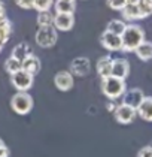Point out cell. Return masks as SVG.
<instances>
[{
	"label": "cell",
	"instance_id": "6da1fadb",
	"mask_svg": "<svg viewBox=\"0 0 152 157\" xmlns=\"http://www.w3.org/2000/svg\"><path fill=\"white\" fill-rule=\"evenodd\" d=\"M121 37H122V51L134 52L136 48L145 40V30L137 24H127Z\"/></svg>",
	"mask_w": 152,
	"mask_h": 157
},
{
	"label": "cell",
	"instance_id": "7a4b0ae2",
	"mask_svg": "<svg viewBox=\"0 0 152 157\" xmlns=\"http://www.w3.org/2000/svg\"><path fill=\"white\" fill-rule=\"evenodd\" d=\"M102 91L109 100H117L118 97H122L127 91V85L124 79H119L115 76H107L102 79Z\"/></svg>",
	"mask_w": 152,
	"mask_h": 157
},
{
	"label": "cell",
	"instance_id": "3957f363",
	"mask_svg": "<svg viewBox=\"0 0 152 157\" xmlns=\"http://www.w3.org/2000/svg\"><path fill=\"white\" fill-rule=\"evenodd\" d=\"M11 106L18 115H25L33 108V97L27 91H18L17 94L12 96Z\"/></svg>",
	"mask_w": 152,
	"mask_h": 157
},
{
	"label": "cell",
	"instance_id": "277c9868",
	"mask_svg": "<svg viewBox=\"0 0 152 157\" xmlns=\"http://www.w3.org/2000/svg\"><path fill=\"white\" fill-rule=\"evenodd\" d=\"M58 39L57 35V29L54 25H48V27H39V30L36 32V44L42 48H51L55 45Z\"/></svg>",
	"mask_w": 152,
	"mask_h": 157
},
{
	"label": "cell",
	"instance_id": "5b68a950",
	"mask_svg": "<svg viewBox=\"0 0 152 157\" xmlns=\"http://www.w3.org/2000/svg\"><path fill=\"white\" fill-rule=\"evenodd\" d=\"M33 81H35V75L25 72L24 69L11 75V82L18 91H28L33 87Z\"/></svg>",
	"mask_w": 152,
	"mask_h": 157
},
{
	"label": "cell",
	"instance_id": "8992f818",
	"mask_svg": "<svg viewBox=\"0 0 152 157\" xmlns=\"http://www.w3.org/2000/svg\"><path fill=\"white\" fill-rule=\"evenodd\" d=\"M113 114H115V118H117L118 123H121V124H130L131 121L136 118L137 109L131 108V106L125 105V103H121V105L117 106Z\"/></svg>",
	"mask_w": 152,
	"mask_h": 157
},
{
	"label": "cell",
	"instance_id": "52a82bcc",
	"mask_svg": "<svg viewBox=\"0 0 152 157\" xmlns=\"http://www.w3.org/2000/svg\"><path fill=\"white\" fill-rule=\"evenodd\" d=\"M100 42L103 48H106L107 51H122V37L107 30H105V33L100 36Z\"/></svg>",
	"mask_w": 152,
	"mask_h": 157
},
{
	"label": "cell",
	"instance_id": "ba28073f",
	"mask_svg": "<svg viewBox=\"0 0 152 157\" xmlns=\"http://www.w3.org/2000/svg\"><path fill=\"white\" fill-rule=\"evenodd\" d=\"M145 99V93L142 91L140 88H131V90H127L122 96V103L128 105L131 108L137 109L140 106V103Z\"/></svg>",
	"mask_w": 152,
	"mask_h": 157
},
{
	"label": "cell",
	"instance_id": "9c48e42d",
	"mask_svg": "<svg viewBox=\"0 0 152 157\" xmlns=\"http://www.w3.org/2000/svg\"><path fill=\"white\" fill-rule=\"evenodd\" d=\"M75 25V17L73 13H55L54 17V27L57 32H69Z\"/></svg>",
	"mask_w": 152,
	"mask_h": 157
},
{
	"label": "cell",
	"instance_id": "30bf717a",
	"mask_svg": "<svg viewBox=\"0 0 152 157\" xmlns=\"http://www.w3.org/2000/svg\"><path fill=\"white\" fill-rule=\"evenodd\" d=\"M130 73V63L125 59H115L112 61V75L110 76H115L119 79H124L128 76Z\"/></svg>",
	"mask_w": 152,
	"mask_h": 157
},
{
	"label": "cell",
	"instance_id": "8fae6325",
	"mask_svg": "<svg viewBox=\"0 0 152 157\" xmlns=\"http://www.w3.org/2000/svg\"><path fill=\"white\" fill-rule=\"evenodd\" d=\"M91 69V63L87 57H76L75 60L70 63V71L72 75H78V76H83L88 75Z\"/></svg>",
	"mask_w": 152,
	"mask_h": 157
},
{
	"label": "cell",
	"instance_id": "7c38bea8",
	"mask_svg": "<svg viewBox=\"0 0 152 157\" xmlns=\"http://www.w3.org/2000/svg\"><path fill=\"white\" fill-rule=\"evenodd\" d=\"M54 84L61 91H69L73 87V75L67 71H61L54 76Z\"/></svg>",
	"mask_w": 152,
	"mask_h": 157
},
{
	"label": "cell",
	"instance_id": "4fadbf2b",
	"mask_svg": "<svg viewBox=\"0 0 152 157\" xmlns=\"http://www.w3.org/2000/svg\"><path fill=\"white\" fill-rule=\"evenodd\" d=\"M121 12H122L124 20H127V21H137V20H143V15H142L137 3H127V5H125V8H124Z\"/></svg>",
	"mask_w": 152,
	"mask_h": 157
},
{
	"label": "cell",
	"instance_id": "5bb4252c",
	"mask_svg": "<svg viewBox=\"0 0 152 157\" xmlns=\"http://www.w3.org/2000/svg\"><path fill=\"white\" fill-rule=\"evenodd\" d=\"M137 115L142 120L152 123V96H145L140 106L137 108Z\"/></svg>",
	"mask_w": 152,
	"mask_h": 157
},
{
	"label": "cell",
	"instance_id": "9a60e30c",
	"mask_svg": "<svg viewBox=\"0 0 152 157\" xmlns=\"http://www.w3.org/2000/svg\"><path fill=\"white\" fill-rule=\"evenodd\" d=\"M112 61L113 60L109 56H105L97 61V73L100 75L102 79H105V78L112 75Z\"/></svg>",
	"mask_w": 152,
	"mask_h": 157
},
{
	"label": "cell",
	"instance_id": "2e32d148",
	"mask_svg": "<svg viewBox=\"0 0 152 157\" xmlns=\"http://www.w3.org/2000/svg\"><path fill=\"white\" fill-rule=\"evenodd\" d=\"M30 54H33V51L30 48V45L27 44V42H21V44H18L15 48L12 49V54L11 57L13 59H17V60H20L23 63V60H25Z\"/></svg>",
	"mask_w": 152,
	"mask_h": 157
},
{
	"label": "cell",
	"instance_id": "e0dca14e",
	"mask_svg": "<svg viewBox=\"0 0 152 157\" xmlns=\"http://www.w3.org/2000/svg\"><path fill=\"white\" fill-rule=\"evenodd\" d=\"M23 69L25 72L32 73V75H36L40 71V60L36 57L35 54H30L25 60H23Z\"/></svg>",
	"mask_w": 152,
	"mask_h": 157
},
{
	"label": "cell",
	"instance_id": "ac0fdd59",
	"mask_svg": "<svg viewBox=\"0 0 152 157\" xmlns=\"http://www.w3.org/2000/svg\"><path fill=\"white\" fill-rule=\"evenodd\" d=\"M134 52H136V56H137L142 61L152 60V42H149V40H143L140 45L136 48Z\"/></svg>",
	"mask_w": 152,
	"mask_h": 157
},
{
	"label": "cell",
	"instance_id": "d6986e66",
	"mask_svg": "<svg viewBox=\"0 0 152 157\" xmlns=\"http://www.w3.org/2000/svg\"><path fill=\"white\" fill-rule=\"evenodd\" d=\"M54 6H55V13H73L76 8V2L75 0H55Z\"/></svg>",
	"mask_w": 152,
	"mask_h": 157
},
{
	"label": "cell",
	"instance_id": "ffe728a7",
	"mask_svg": "<svg viewBox=\"0 0 152 157\" xmlns=\"http://www.w3.org/2000/svg\"><path fill=\"white\" fill-rule=\"evenodd\" d=\"M11 33H12V25L9 23V20L8 18L2 20L0 21V47H3L9 40Z\"/></svg>",
	"mask_w": 152,
	"mask_h": 157
},
{
	"label": "cell",
	"instance_id": "44dd1931",
	"mask_svg": "<svg viewBox=\"0 0 152 157\" xmlns=\"http://www.w3.org/2000/svg\"><path fill=\"white\" fill-rule=\"evenodd\" d=\"M125 27H127V24H125L122 20H112V21H109V23H107L106 30H107V32H110V33H113V35L121 36V35L124 33Z\"/></svg>",
	"mask_w": 152,
	"mask_h": 157
},
{
	"label": "cell",
	"instance_id": "7402d4cb",
	"mask_svg": "<svg viewBox=\"0 0 152 157\" xmlns=\"http://www.w3.org/2000/svg\"><path fill=\"white\" fill-rule=\"evenodd\" d=\"M54 13H51L49 11L37 13V25L39 27H48V25H54Z\"/></svg>",
	"mask_w": 152,
	"mask_h": 157
},
{
	"label": "cell",
	"instance_id": "603a6c76",
	"mask_svg": "<svg viewBox=\"0 0 152 157\" xmlns=\"http://www.w3.org/2000/svg\"><path fill=\"white\" fill-rule=\"evenodd\" d=\"M5 69L9 75H13V73H17L18 71L23 69V63L20 60H17V59H13V57H9L5 63Z\"/></svg>",
	"mask_w": 152,
	"mask_h": 157
},
{
	"label": "cell",
	"instance_id": "cb8c5ba5",
	"mask_svg": "<svg viewBox=\"0 0 152 157\" xmlns=\"http://www.w3.org/2000/svg\"><path fill=\"white\" fill-rule=\"evenodd\" d=\"M52 6H54V0H35L33 3V9H36L37 12L49 11Z\"/></svg>",
	"mask_w": 152,
	"mask_h": 157
},
{
	"label": "cell",
	"instance_id": "d4e9b609",
	"mask_svg": "<svg viewBox=\"0 0 152 157\" xmlns=\"http://www.w3.org/2000/svg\"><path fill=\"white\" fill-rule=\"evenodd\" d=\"M137 5H139V9H140L143 18H148L152 13V0H140Z\"/></svg>",
	"mask_w": 152,
	"mask_h": 157
},
{
	"label": "cell",
	"instance_id": "484cf974",
	"mask_svg": "<svg viewBox=\"0 0 152 157\" xmlns=\"http://www.w3.org/2000/svg\"><path fill=\"white\" fill-rule=\"evenodd\" d=\"M127 5V0H107V6L113 11H122Z\"/></svg>",
	"mask_w": 152,
	"mask_h": 157
},
{
	"label": "cell",
	"instance_id": "4316f807",
	"mask_svg": "<svg viewBox=\"0 0 152 157\" xmlns=\"http://www.w3.org/2000/svg\"><path fill=\"white\" fill-rule=\"evenodd\" d=\"M15 3H17L21 9H33L35 0H15Z\"/></svg>",
	"mask_w": 152,
	"mask_h": 157
},
{
	"label": "cell",
	"instance_id": "83f0119b",
	"mask_svg": "<svg viewBox=\"0 0 152 157\" xmlns=\"http://www.w3.org/2000/svg\"><path fill=\"white\" fill-rule=\"evenodd\" d=\"M137 157H152V147H151V145H148V147H143L140 151H139Z\"/></svg>",
	"mask_w": 152,
	"mask_h": 157
},
{
	"label": "cell",
	"instance_id": "f1b7e54d",
	"mask_svg": "<svg viewBox=\"0 0 152 157\" xmlns=\"http://www.w3.org/2000/svg\"><path fill=\"white\" fill-rule=\"evenodd\" d=\"M0 157H9V148L0 139Z\"/></svg>",
	"mask_w": 152,
	"mask_h": 157
},
{
	"label": "cell",
	"instance_id": "f546056e",
	"mask_svg": "<svg viewBox=\"0 0 152 157\" xmlns=\"http://www.w3.org/2000/svg\"><path fill=\"white\" fill-rule=\"evenodd\" d=\"M118 105H115V100H110L107 105H106V108L109 109V111H112V112H115V109H117Z\"/></svg>",
	"mask_w": 152,
	"mask_h": 157
},
{
	"label": "cell",
	"instance_id": "4dcf8cb0",
	"mask_svg": "<svg viewBox=\"0 0 152 157\" xmlns=\"http://www.w3.org/2000/svg\"><path fill=\"white\" fill-rule=\"evenodd\" d=\"M5 18H6V11H5L3 3L0 2V21H2V20H5Z\"/></svg>",
	"mask_w": 152,
	"mask_h": 157
},
{
	"label": "cell",
	"instance_id": "1f68e13d",
	"mask_svg": "<svg viewBox=\"0 0 152 157\" xmlns=\"http://www.w3.org/2000/svg\"><path fill=\"white\" fill-rule=\"evenodd\" d=\"M140 0H127V3H139Z\"/></svg>",
	"mask_w": 152,
	"mask_h": 157
}]
</instances>
